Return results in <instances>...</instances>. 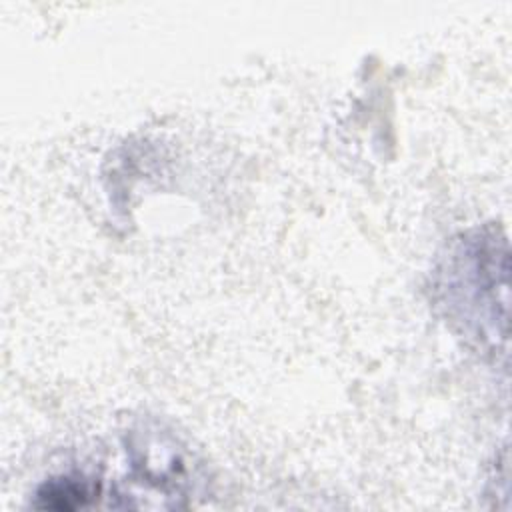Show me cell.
Masks as SVG:
<instances>
[{"mask_svg": "<svg viewBox=\"0 0 512 512\" xmlns=\"http://www.w3.org/2000/svg\"><path fill=\"white\" fill-rule=\"evenodd\" d=\"M440 272V302L452 322L488 352H498L508 334V242L496 228L458 240Z\"/></svg>", "mask_w": 512, "mask_h": 512, "instance_id": "cell-1", "label": "cell"}, {"mask_svg": "<svg viewBox=\"0 0 512 512\" xmlns=\"http://www.w3.org/2000/svg\"><path fill=\"white\" fill-rule=\"evenodd\" d=\"M38 502L36 506L40 508H50V510H76L84 508L90 498V486L82 478H70V476H60L48 480L40 490H38Z\"/></svg>", "mask_w": 512, "mask_h": 512, "instance_id": "cell-3", "label": "cell"}, {"mask_svg": "<svg viewBox=\"0 0 512 512\" xmlns=\"http://www.w3.org/2000/svg\"><path fill=\"white\" fill-rule=\"evenodd\" d=\"M132 488L118 496H182L188 476V460L178 442L160 430H138L128 442Z\"/></svg>", "mask_w": 512, "mask_h": 512, "instance_id": "cell-2", "label": "cell"}]
</instances>
